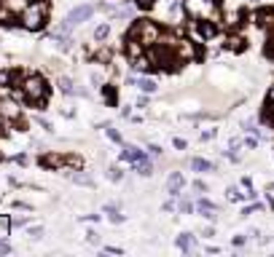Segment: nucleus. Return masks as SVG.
I'll use <instances>...</instances> for the list:
<instances>
[{
	"label": "nucleus",
	"instance_id": "f257e3e1",
	"mask_svg": "<svg viewBox=\"0 0 274 257\" xmlns=\"http://www.w3.org/2000/svg\"><path fill=\"white\" fill-rule=\"evenodd\" d=\"M19 89H22V97L30 102V104H38V107H43L46 99H49V86L41 75H24L22 83H19Z\"/></svg>",
	"mask_w": 274,
	"mask_h": 257
},
{
	"label": "nucleus",
	"instance_id": "f03ea898",
	"mask_svg": "<svg viewBox=\"0 0 274 257\" xmlns=\"http://www.w3.org/2000/svg\"><path fill=\"white\" fill-rule=\"evenodd\" d=\"M19 22H22L24 30H30V32H41L46 22H49V6L46 3H30V6H24V11L19 14Z\"/></svg>",
	"mask_w": 274,
	"mask_h": 257
},
{
	"label": "nucleus",
	"instance_id": "7ed1b4c3",
	"mask_svg": "<svg viewBox=\"0 0 274 257\" xmlns=\"http://www.w3.org/2000/svg\"><path fill=\"white\" fill-rule=\"evenodd\" d=\"M183 11L194 19V22H202V19H218V8H215V0H183Z\"/></svg>",
	"mask_w": 274,
	"mask_h": 257
},
{
	"label": "nucleus",
	"instance_id": "20e7f679",
	"mask_svg": "<svg viewBox=\"0 0 274 257\" xmlns=\"http://www.w3.org/2000/svg\"><path fill=\"white\" fill-rule=\"evenodd\" d=\"M132 38H137L140 43L145 46V49H154L159 43V38H162V30H159L156 22H148V19H140V22L132 27Z\"/></svg>",
	"mask_w": 274,
	"mask_h": 257
},
{
	"label": "nucleus",
	"instance_id": "39448f33",
	"mask_svg": "<svg viewBox=\"0 0 274 257\" xmlns=\"http://www.w3.org/2000/svg\"><path fill=\"white\" fill-rule=\"evenodd\" d=\"M94 14V6L92 3H83V6H75L73 11L68 14V22L75 27V24H81V22H86V19H92Z\"/></svg>",
	"mask_w": 274,
	"mask_h": 257
},
{
	"label": "nucleus",
	"instance_id": "423d86ee",
	"mask_svg": "<svg viewBox=\"0 0 274 257\" xmlns=\"http://www.w3.org/2000/svg\"><path fill=\"white\" fill-rule=\"evenodd\" d=\"M22 116V107L14 99H0V118H19Z\"/></svg>",
	"mask_w": 274,
	"mask_h": 257
},
{
	"label": "nucleus",
	"instance_id": "0eeeda50",
	"mask_svg": "<svg viewBox=\"0 0 274 257\" xmlns=\"http://www.w3.org/2000/svg\"><path fill=\"white\" fill-rule=\"evenodd\" d=\"M121 161H127V164H137V161H148V156H145L140 148L127 145L124 150H121Z\"/></svg>",
	"mask_w": 274,
	"mask_h": 257
},
{
	"label": "nucleus",
	"instance_id": "6e6552de",
	"mask_svg": "<svg viewBox=\"0 0 274 257\" xmlns=\"http://www.w3.org/2000/svg\"><path fill=\"white\" fill-rule=\"evenodd\" d=\"M183 185H186L183 174H180V171H172V174H169V179H167V190H169V196L177 198V196H180V190H183Z\"/></svg>",
	"mask_w": 274,
	"mask_h": 257
},
{
	"label": "nucleus",
	"instance_id": "1a4fd4ad",
	"mask_svg": "<svg viewBox=\"0 0 274 257\" xmlns=\"http://www.w3.org/2000/svg\"><path fill=\"white\" fill-rule=\"evenodd\" d=\"M129 83H132V86H137V89L143 91V94H154V91L159 89L154 78H129Z\"/></svg>",
	"mask_w": 274,
	"mask_h": 257
},
{
	"label": "nucleus",
	"instance_id": "9d476101",
	"mask_svg": "<svg viewBox=\"0 0 274 257\" xmlns=\"http://www.w3.org/2000/svg\"><path fill=\"white\" fill-rule=\"evenodd\" d=\"M70 179H73L75 185H83V188H92L94 185V179L86 174V171H81V169L78 171H70Z\"/></svg>",
	"mask_w": 274,
	"mask_h": 257
},
{
	"label": "nucleus",
	"instance_id": "9b49d317",
	"mask_svg": "<svg viewBox=\"0 0 274 257\" xmlns=\"http://www.w3.org/2000/svg\"><path fill=\"white\" fill-rule=\"evenodd\" d=\"M175 244H177V249L191 252V249H194V236H191V233H180V236L175 239Z\"/></svg>",
	"mask_w": 274,
	"mask_h": 257
},
{
	"label": "nucleus",
	"instance_id": "f8f14e48",
	"mask_svg": "<svg viewBox=\"0 0 274 257\" xmlns=\"http://www.w3.org/2000/svg\"><path fill=\"white\" fill-rule=\"evenodd\" d=\"M132 166H135V171H137V174H143V177L154 174V164H150V161H137V164H132Z\"/></svg>",
	"mask_w": 274,
	"mask_h": 257
},
{
	"label": "nucleus",
	"instance_id": "ddd939ff",
	"mask_svg": "<svg viewBox=\"0 0 274 257\" xmlns=\"http://www.w3.org/2000/svg\"><path fill=\"white\" fill-rule=\"evenodd\" d=\"M191 169L194 171H215V164H210V161H204V158H194Z\"/></svg>",
	"mask_w": 274,
	"mask_h": 257
},
{
	"label": "nucleus",
	"instance_id": "4468645a",
	"mask_svg": "<svg viewBox=\"0 0 274 257\" xmlns=\"http://www.w3.org/2000/svg\"><path fill=\"white\" fill-rule=\"evenodd\" d=\"M41 164H43V166H49V169H59V166L65 164V158H62V156H43V158H41Z\"/></svg>",
	"mask_w": 274,
	"mask_h": 257
},
{
	"label": "nucleus",
	"instance_id": "2eb2a0df",
	"mask_svg": "<svg viewBox=\"0 0 274 257\" xmlns=\"http://www.w3.org/2000/svg\"><path fill=\"white\" fill-rule=\"evenodd\" d=\"M59 91H62V94H75V91L83 94L81 89H75V83H73L70 78H59Z\"/></svg>",
	"mask_w": 274,
	"mask_h": 257
},
{
	"label": "nucleus",
	"instance_id": "dca6fc26",
	"mask_svg": "<svg viewBox=\"0 0 274 257\" xmlns=\"http://www.w3.org/2000/svg\"><path fill=\"white\" fill-rule=\"evenodd\" d=\"M105 212H108V217H110V223H121V220H124V214H121L113 204H108V206H105Z\"/></svg>",
	"mask_w": 274,
	"mask_h": 257
},
{
	"label": "nucleus",
	"instance_id": "f3484780",
	"mask_svg": "<svg viewBox=\"0 0 274 257\" xmlns=\"http://www.w3.org/2000/svg\"><path fill=\"white\" fill-rule=\"evenodd\" d=\"M108 32H110V27H108V24H100L97 30H94V41H105Z\"/></svg>",
	"mask_w": 274,
	"mask_h": 257
},
{
	"label": "nucleus",
	"instance_id": "a211bd4d",
	"mask_svg": "<svg viewBox=\"0 0 274 257\" xmlns=\"http://www.w3.org/2000/svg\"><path fill=\"white\" fill-rule=\"evenodd\" d=\"M108 177L113 179V182H121V179H124V171H121L118 166H110L108 169Z\"/></svg>",
	"mask_w": 274,
	"mask_h": 257
},
{
	"label": "nucleus",
	"instance_id": "6ab92c4d",
	"mask_svg": "<svg viewBox=\"0 0 274 257\" xmlns=\"http://www.w3.org/2000/svg\"><path fill=\"white\" fill-rule=\"evenodd\" d=\"M196 209H199V212H215V204H212V201H207V198H199Z\"/></svg>",
	"mask_w": 274,
	"mask_h": 257
},
{
	"label": "nucleus",
	"instance_id": "aec40b11",
	"mask_svg": "<svg viewBox=\"0 0 274 257\" xmlns=\"http://www.w3.org/2000/svg\"><path fill=\"white\" fill-rule=\"evenodd\" d=\"M105 131H108V137H110L113 142H118V145H121V142H124V139H121V134H118V131L113 129V126H108V123H105Z\"/></svg>",
	"mask_w": 274,
	"mask_h": 257
},
{
	"label": "nucleus",
	"instance_id": "412c9836",
	"mask_svg": "<svg viewBox=\"0 0 274 257\" xmlns=\"http://www.w3.org/2000/svg\"><path fill=\"white\" fill-rule=\"evenodd\" d=\"M245 198V193H239L237 188H229V201H242Z\"/></svg>",
	"mask_w": 274,
	"mask_h": 257
},
{
	"label": "nucleus",
	"instance_id": "4be33fe9",
	"mask_svg": "<svg viewBox=\"0 0 274 257\" xmlns=\"http://www.w3.org/2000/svg\"><path fill=\"white\" fill-rule=\"evenodd\" d=\"M27 236H30V239H41V236H43V228L35 225V228H30V231H27Z\"/></svg>",
	"mask_w": 274,
	"mask_h": 257
},
{
	"label": "nucleus",
	"instance_id": "5701e85b",
	"mask_svg": "<svg viewBox=\"0 0 274 257\" xmlns=\"http://www.w3.org/2000/svg\"><path fill=\"white\" fill-rule=\"evenodd\" d=\"M180 212H183V214H188V212H194V204L188 201V198H183V201H180Z\"/></svg>",
	"mask_w": 274,
	"mask_h": 257
},
{
	"label": "nucleus",
	"instance_id": "b1692460",
	"mask_svg": "<svg viewBox=\"0 0 274 257\" xmlns=\"http://www.w3.org/2000/svg\"><path fill=\"white\" fill-rule=\"evenodd\" d=\"M11 81H14L11 72H0V86H11Z\"/></svg>",
	"mask_w": 274,
	"mask_h": 257
},
{
	"label": "nucleus",
	"instance_id": "393cba45",
	"mask_svg": "<svg viewBox=\"0 0 274 257\" xmlns=\"http://www.w3.org/2000/svg\"><path fill=\"white\" fill-rule=\"evenodd\" d=\"M194 190H196V193H207V185L202 182V179H196V182H194Z\"/></svg>",
	"mask_w": 274,
	"mask_h": 257
},
{
	"label": "nucleus",
	"instance_id": "a878e982",
	"mask_svg": "<svg viewBox=\"0 0 274 257\" xmlns=\"http://www.w3.org/2000/svg\"><path fill=\"white\" fill-rule=\"evenodd\" d=\"M65 161H68L70 166H81V156H68V158H65Z\"/></svg>",
	"mask_w": 274,
	"mask_h": 257
},
{
	"label": "nucleus",
	"instance_id": "bb28decb",
	"mask_svg": "<svg viewBox=\"0 0 274 257\" xmlns=\"http://www.w3.org/2000/svg\"><path fill=\"white\" fill-rule=\"evenodd\" d=\"M263 118H266V121H274V102H269V110L263 113Z\"/></svg>",
	"mask_w": 274,
	"mask_h": 257
},
{
	"label": "nucleus",
	"instance_id": "cd10ccee",
	"mask_svg": "<svg viewBox=\"0 0 274 257\" xmlns=\"http://www.w3.org/2000/svg\"><path fill=\"white\" fill-rule=\"evenodd\" d=\"M86 241H89V244H97V241H100V236L94 233V231H89V233H86Z\"/></svg>",
	"mask_w": 274,
	"mask_h": 257
},
{
	"label": "nucleus",
	"instance_id": "c85d7f7f",
	"mask_svg": "<svg viewBox=\"0 0 274 257\" xmlns=\"http://www.w3.org/2000/svg\"><path fill=\"white\" fill-rule=\"evenodd\" d=\"M22 225H27L24 217H16V220H11V228H22Z\"/></svg>",
	"mask_w": 274,
	"mask_h": 257
},
{
	"label": "nucleus",
	"instance_id": "c756f323",
	"mask_svg": "<svg viewBox=\"0 0 274 257\" xmlns=\"http://www.w3.org/2000/svg\"><path fill=\"white\" fill-rule=\"evenodd\" d=\"M172 145H175L177 150H186V139H180V137H175V142H172Z\"/></svg>",
	"mask_w": 274,
	"mask_h": 257
},
{
	"label": "nucleus",
	"instance_id": "7c9ffc66",
	"mask_svg": "<svg viewBox=\"0 0 274 257\" xmlns=\"http://www.w3.org/2000/svg\"><path fill=\"white\" fill-rule=\"evenodd\" d=\"M135 3H137L140 8H150V6H154V0H135Z\"/></svg>",
	"mask_w": 274,
	"mask_h": 257
},
{
	"label": "nucleus",
	"instance_id": "2f4dec72",
	"mask_svg": "<svg viewBox=\"0 0 274 257\" xmlns=\"http://www.w3.org/2000/svg\"><path fill=\"white\" fill-rule=\"evenodd\" d=\"M215 137V129H207V131H202V139H212Z\"/></svg>",
	"mask_w": 274,
	"mask_h": 257
},
{
	"label": "nucleus",
	"instance_id": "473e14b6",
	"mask_svg": "<svg viewBox=\"0 0 274 257\" xmlns=\"http://www.w3.org/2000/svg\"><path fill=\"white\" fill-rule=\"evenodd\" d=\"M148 150H150V156H162V148H159V145H150Z\"/></svg>",
	"mask_w": 274,
	"mask_h": 257
},
{
	"label": "nucleus",
	"instance_id": "72a5a7b5",
	"mask_svg": "<svg viewBox=\"0 0 274 257\" xmlns=\"http://www.w3.org/2000/svg\"><path fill=\"white\" fill-rule=\"evenodd\" d=\"M245 145H248V148H256L258 142H256V137H248V139H245Z\"/></svg>",
	"mask_w": 274,
	"mask_h": 257
},
{
	"label": "nucleus",
	"instance_id": "f704fd0d",
	"mask_svg": "<svg viewBox=\"0 0 274 257\" xmlns=\"http://www.w3.org/2000/svg\"><path fill=\"white\" fill-rule=\"evenodd\" d=\"M121 116H124V118H129V116H132V107H129V104H127V107H121Z\"/></svg>",
	"mask_w": 274,
	"mask_h": 257
},
{
	"label": "nucleus",
	"instance_id": "c9c22d12",
	"mask_svg": "<svg viewBox=\"0 0 274 257\" xmlns=\"http://www.w3.org/2000/svg\"><path fill=\"white\" fill-rule=\"evenodd\" d=\"M245 244V236H234V246H242Z\"/></svg>",
	"mask_w": 274,
	"mask_h": 257
},
{
	"label": "nucleus",
	"instance_id": "e433bc0d",
	"mask_svg": "<svg viewBox=\"0 0 274 257\" xmlns=\"http://www.w3.org/2000/svg\"><path fill=\"white\" fill-rule=\"evenodd\" d=\"M269 102H274V89L269 91Z\"/></svg>",
	"mask_w": 274,
	"mask_h": 257
},
{
	"label": "nucleus",
	"instance_id": "4c0bfd02",
	"mask_svg": "<svg viewBox=\"0 0 274 257\" xmlns=\"http://www.w3.org/2000/svg\"><path fill=\"white\" fill-rule=\"evenodd\" d=\"M271 54H274V38H271Z\"/></svg>",
	"mask_w": 274,
	"mask_h": 257
},
{
	"label": "nucleus",
	"instance_id": "58836bf2",
	"mask_svg": "<svg viewBox=\"0 0 274 257\" xmlns=\"http://www.w3.org/2000/svg\"><path fill=\"white\" fill-rule=\"evenodd\" d=\"M0 134H3V129H0Z\"/></svg>",
	"mask_w": 274,
	"mask_h": 257
}]
</instances>
